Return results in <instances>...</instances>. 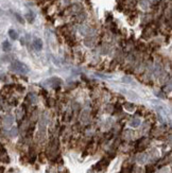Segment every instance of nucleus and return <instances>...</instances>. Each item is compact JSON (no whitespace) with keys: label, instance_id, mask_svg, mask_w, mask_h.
<instances>
[{"label":"nucleus","instance_id":"1","mask_svg":"<svg viewBox=\"0 0 172 173\" xmlns=\"http://www.w3.org/2000/svg\"><path fill=\"white\" fill-rule=\"evenodd\" d=\"M10 70L17 73H27L29 71V68L25 64L19 62V61H13L10 66Z\"/></svg>","mask_w":172,"mask_h":173},{"label":"nucleus","instance_id":"2","mask_svg":"<svg viewBox=\"0 0 172 173\" xmlns=\"http://www.w3.org/2000/svg\"><path fill=\"white\" fill-rule=\"evenodd\" d=\"M32 45H33L34 49L37 50V51H40L41 49H43V40L39 39V38H35V39L33 40V43H32Z\"/></svg>","mask_w":172,"mask_h":173},{"label":"nucleus","instance_id":"3","mask_svg":"<svg viewBox=\"0 0 172 173\" xmlns=\"http://www.w3.org/2000/svg\"><path fill=\"white\" fill-rule=\"evenodd\" d=\"M13 121H14V118L11 115H8V116L4 117V119H3V123H4L5 126H11L13 124Z\"/></svg>","mask_w":172,"mask_h":173},{"label":"nucleus","instance_id":"4","mask_svg":"<svg viewBox=\"0 0 172 173\" xmlns=\"http://www.w3.org/2000/svg\"><path fill=\"white\" fill-rule=\"evenodd\" d=\"M12 49V46H11V44H10V41L9 40H4L2 43V50L4 51V52H10Z\"/></svg>","mask_w":172,"mask_h":173},{"label":"nucleus","instance_id":"5","mask_svg":"<svg viewBox=\"0 0 172 173\" xmlns=\"http://www.w3.org/2000/svg\"><path fill=\"white\" fill-rule=\"evenodd\" d=\"M9 36L13 40L18 39V33L15 30H13V29H10V30H9Z\"/></svg>","mask_w":172,"mask_h":173},{"label":"nucleus","instance_id":"6","mask_svg":"<svg viewBox=\"0 0 172 173\" xmlns=\"http://www.w3.org/2000/svg\"><path fill=\"white\" fill-rule=\"evenodd\" d=\"M25 19L28 20V22H30V24H32V22L34 21V19H35V15H34V13H32V12H29L25 14Z\"/></svg>","mask_w":172,"mask_h":173},{"label":"nucleus","instance_id":"7","mask_svg":"<svg viewBox=\"0 0 172 173\" xmlns=\"http://www.w3.org/2000/svg\"><path fill=\"white\" fill-rule=\"evenodd\" d=\"M147 158H148V155H147L146 153H142V154L138 157V161L140 162V164H143V162L147 161Z\"/></svg>","mask_w":172,"mask_h":173},{"label":"nucleus","instance_id":"8","mask_svg":"<svg viewBox=\"0 0 172 173\" xmlns=\"http://www.w3.org/2000/svg\"><path fill=\"white\" fill-rule=\"evenodd\" d=\"M139 124H140V120L138 118H134V119L131 121V126H133V127H137Z\"/></svg>","mask_w":172,"mask_h":173},{"label":"nucleus","instance_id":"9","mask_svg":"<svg viewBox=\"0 0 172 173\" xmlns=\"http://www.w3.org/2000/svg\"><path fill=\"white\" fill-rule=\"evenodd\" d=\"M14 16L16 17V19H17V21L19 24H25V19L22 18V16H20L18 13H14Z\"/></svg>","mask_w":172,"mask_h":173},{"label":"nucleus","instance_id":"10","mask_svg":"<svg viewBox=\"0 0 172 173\" xmlns=\"http://www.w3.org/2000/svg\"><path fill=\"white\" fill-rule=\"evenodd\" d=\"M10 136L11 137L17 136V129H16V127H12V130L10 131Z\"/></svg>","mask_w":172,"mask_h":173},{"label":"nucleus","instance_id":"11","mask_svg":"<svg viewBox=\"0 0 172 173\" xmlns=\"http://www.w3.org/2000/svg\"><path fill=\"white\" fill-rule=\"evenodd\" d=\"M124 106H125V108L127 111H132L134 110V105L133 104H131V103H125L124 104Z\"/></svg>","mask_w":172,"mask_h":173},{"label":"nucleus","instance_id":"12","mask_svg":"<svg viewBox=\"0 0 172 173\" xmlns=\"http://www.w3.org/2000/svg\"><path fill=\"white\" fill-rule=\"evenodd\" d=\"M154 166H149L148 168H147V173H152L153 171H154Z\"/></svg>","mask_w":172,"mask_h":173}]
</instances>
